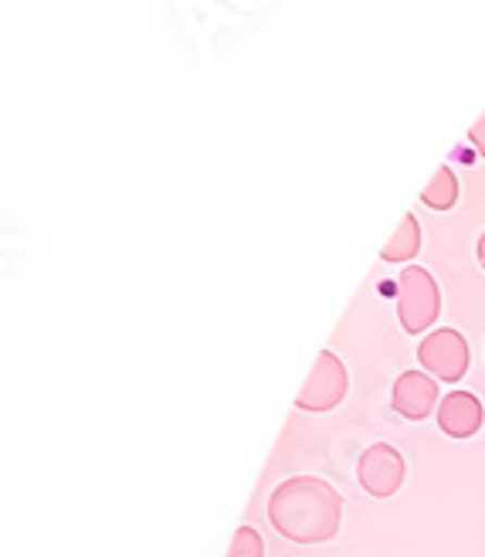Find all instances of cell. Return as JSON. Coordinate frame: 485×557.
I'll return each instance as SVG.
<instances>
[{"mask_svg":"<svg viewBox=\"0 0 485 557\" xmlns=\"http://www.w3.org/2000/svg\"><path fill=\"white\" fill-rule=\"evenodd\" d=\"M421 201L427 208H435V211H451L455 208V201H459V181H455V174L448 171V166H438V174L432 177V184L421 190Z\"/></svg>","mask_w":485,"mask_h":557,"instance_id":"9c48e42d","label":"cell"},{"mask_svg":"<svg viewBox=\"0 0 485 557\" xmlns=\"http://www.w3.org/2000/svg\"><path fill=\"white\" fill-rule=\"evenodd\" d=\"M438 310H442V293L432 272L408 265L401 278H397V317H401V326L418 337L421 330H427L438 320Z\"/></svg>","mask_w":485,"mask_h":557,"instance_id":"7a4b0ae2","label":"cell"},{"mask_svg":"<svg viewBox=\"0 0 485 557\" xmlns=\"http://www.w3.org/2000/svg\"><path fill=\"white\" fill-rule=\"evenodd\" d=\"M357 480L360 486L377 496V499H387L401 490L405 483V456L394 449L387 442H377L370 445V449L360 456V466H357Z\"/></svg>","mask_w":485,"mask_h":557,"instance_id":"5b68a950","label":"cell"},{"mask_svg":"<svg viewBox=\"0 0 485 557\" xmlns=\"http://www.w3.org/2000/svg\"><path fill=\"white\" fill-rule=\"evenodd\" d=\"M347 384L350 381H347L344 360H339L336 354H329V350H323L316 357V368H312V374L306 377L296 405L302 411H329V408H336L339 401L347 398Z\"/></svg>","mask_w":485,"mask_h":557,"instance_id":"3957f363","label":"cell"},{"mask_svg":"<svg viewBox=\"0 0 485 557\" xmlns=\"http://www.w3.org/2000/svg\"><path fill=\"white\" fill-rule=\"evenodd\" d=\"M418 360L427 374L442 381H462L469 371V344L459 330H435L432 337H424L418 347Z\"/></svg>","mask_w":485,"mask_h":557,"instance_id":"277c9868","label":"cell"},{"mask_svg":"<svg viewBox=\"0 0 485 557\" xmlns=\"http://www.w3.org/2000/svg\"><path fill=\"white\" fill-rule=\"evenodd\" d=\"M475 252H478V265L485 269V232H482V238H478V248H475Z\"/></svg>","mask_w":485,"mask_h":557,"instance_id":"7c38bea8","label":"cell"},{"mask_svg":"<svg viewBox=\"0 0 485 557\" xmlns=\"http://www.w3.org/2000/svg\"><path fill=\"white\" fill-rule=\"evenodd\" d=\"M390 405H394L397 414H405L408 422H421V418H427L442 405L435 377H427L424 371H405L401 377L394 381Z\"/></svg>","mask_w":485,"mask_h":557,"instance_id":"8992f818","label":"cell"},{"mask_svg":"<svg viewBox=\"0 0 485 557\" xmlns=\"http://www.w3.org/2000/svg\"><path fill=\"white\" fill-rule=\"evenodd\" d=\"M269 520L285 541L296 544H323L336 537L344 520V499L316 476L285 480L269 499Z\"/></svg>","mask_w":485,"mask_h":557,"instance_id":"6da1fadb","label":"cell"},{"mask_svg":"<svg viewBox=\"0 0 485 557\" xmlns=\"http://www.w3.org/2000/svg\"><path fill=\"white\" fill-rule=\"evenodd\" d=\"M438 425L451 438H469L482 429V405L472 392H451L438 405Z\"/></svg>","mask_w":485,"mask_h":557,"instance_id":"52a82bcc","label":"cell"},{"mask_svg":"<svg viewBox=\"0 0 485 557\" xmlns=\"http://www.w3.org/2000/svg\"><path fill=\"white\" fill-rule=\"evenodd\" d=\"M418 248H421V225H418V218H414V214H405L401 228H397L394 238L384 245L381 259H384V262H408V259L418 256Z\"/></svg>","mask_w":485,"mask_h":557,"instance_id":"ba28073f","label":"cell"},{"mask_svg":"<svg viewBox=\"0 0 485 557\" xmlns=\"http://www.w3.org/2000/svg\"><path fill=\"white\" fill-rule=\"evenodd\" d=\"M227 557H265V544H262L259 531L241 527V531L235 534V541H232V550H227Z\"/></svg>","mask_w":485,"mask_h":557,"instance_id":"30bf717a","label":"cell"},{"mask_svg":"<svg viewBox=\"0 0 485 557\" xmlns=\"http://www.w3.org/2000/svg\"><path fill=\"white\" fill-rule=\"evenodd\" d=\"M469 139H472V144H475V150L485 157V113H482V120L469 129Z\"/></svg>","mask_w":485,"mask_h":557,"instance_id":"8fae6325","label":"cell"}]
</instances>
